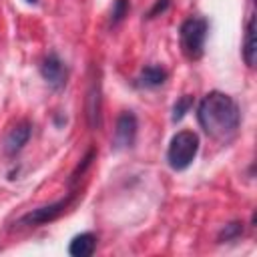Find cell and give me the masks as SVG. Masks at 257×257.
Segmentation results:
<instances>
[{
    "label": "cell",
    "instance_id": "obj_6",
    "mask_svg": "<svg viewBox=\"0 0 257 257\" xmlns=\"http://www.w3.org/2000/svg\"><path fill=\"white\" fill-rule=\"evenodd\" d=\"M40 74L46 80V84L52 90H60L66 86V78H68V68L64 64V60L56 54V52H48L40 64Z\"/></svg>",
    "mask_w": 257,
    "mask_h": 257
},
{
    "label": "cell",
    "instance_id": "obj_7",
    "mask_svg": "<svg viewBox=\"0 0 257 257\" xmlns=\"http://www.w3.org/2000/svg\"><path fill=\"white\" fill-rule=\"evenodd\" d=\"M94 66H92V78L86 90V120L92 131H98L102 126V96H100V76H94Z\"/></svg>",
    "mask_w": 257,
    "mask_h": 257
},
{
    "label": "cell",
    "instance_id": "obj_8",
    "mask_svg": "<svg viewBox=\"0 0 257 257\" xmlns=\"http://www.w3.org/2000/svg\"><path fill=\"white\" fill-rule=\"evenodd\" d=\"M30 135H32V124H30V120H20V122H16V124L8 131V135H6V139H4V153H6L8 157H16V155L24 149V145L30 141Z\"/></svg>",
    "mask_w": 257,
    "mask_h": 257
},
{
    "label": "cell",
    "instance_id": "obj_14",
    "mask_svg": "<svg viewBox=\"0 0 257 257\" xmlns=\"http://www.w3.org/2000/svg\"><path fill=\"white\" fill-rule=\"evenodd\" d=\"M241 235H243V223H241V221H233V223H229V225H225V227H223V231L219 233L217 241H219V243L235 241V239H237V237H241Z\"/></svg>",
    "mask_w": 257,
    "mask_h": 257
},
{
    "label": "cell",
    "instance_id": "obj_2",
    "mask_svg": "<svg viewBox=\"0 0 257 257\" xmlns=\"http://www.w3.org/2000/svg\"><path fill=\"white\" fill-rule=\"evenodd\" d=\"M207 32H209V22L201 16H191L181 24L179 42H181V52L185 54L187 60L195 62L203 58Z\"/></svg>",
    "mask_w": 257,
    "mask_h": 257
},
{
    "label": "cell",
    "instance_id": "obj_17",
    "mask_svg": "<svg viewBox=\"0 0 257 257\" xmlns=\"http://www.w3.org/2000/svg\"><path fill=\"white\" fill-rule=\"evenodd\" d=\"M26 2H28V4H36L38 0H26Z\"/></svg>",
    "mask_w": 257,
    "mask_h": 257
},
{
    "label": "cell",
    "instance_id": "obj_16",
    "mask_svg": "<svg viewBox=\"0 0 257 257\" xmlns=\"http://www.w3.org/2000/svg\"><path fill=\"white\" fill-rule=\"evenodd\" d=\"M169 6H171V0H155V4L151 6V10L147 12V18L151 20V18H157V16L165 14L169 10Z\"/></svg>",
    "mask_w": 257,
    "mask_h": 257
},
{
    "label": "cell",
    "instance_id": "obj_10",
    "mask_svg": "<svg viewBox=\"0 0 257 257\" xmlns=\"http://www.w3.org/2000/svg\"><path fill=\"white\" fill-rule=\"evenodd\" d=\"M243 60L249 68L257 62V38H255V16H249L245 28V42H243Z\"/></svg>",
    "mask_w": 257,
    "mask_h": 257
},
{
    "label": "cell",
    "instance_id": "obj_15",
    "mask_svg": "<svg viewBox=\"0 0 257 257\" xmlns=\"http://www.w3.org/2000/svg\"><path fill=\"white\" fill-rule=\"evenodd\" d=\"M131 10V2L128 0H114L112 2V10H110V24L116 26L124 20V16Z\"/></svg>",
    "mask_w": 257,
    "mask_h": 257
},
{
    "label": "cell",
    "instance_id": "obj_12",
    "mask_svg": "<svg viewBox=\"0 0 257 257\" xmlns=\"http://www.w3.org/2000/svg\"><path fill=\"white\" fill-rule=\"evenodd\" d=\"M94 159H96V151H94V149H90V151L82 157V161L76 165V169L70 173V177H68V187H74V185L80 181V177L90 169V165H92V161H94Z\"/></svg>",
    "mask_w": 257,
    "mask_h": 257
},
{
    "label": "cell",
    "instance_id": "obj_11",
    "mask_svg": "<svg viewBox=\"0 0 257 257\" xmlns=\"http://www.w3.org/2000/svg\"><path fill=\"white\" fill-rule=\"evenodd\" d=\"M169 72L163 68V66H157V64H149L141 70L139 74V84L145 86V88H157L161 84H165Z\"/></svg>",
    "mask_w": 257,
    "mask_h": 257
},
{
    "label": "cell",
    "instance_id": "obj_4",
    "mask_svg": "<svg viewBox=\"0 0 257 257\" xmlns=\"http://www.w3.org/2000/svg\"><path fill=\"white\" fill-rule=\"evenodd\" d=\"M74 197H76V191H70L66 197H62V199H58V201H54L50 205H42V207H36L32 211L24 213L14 225H18V227H38V225L52 223V221H56L60 215H64L68 211V207L72 205Z\"/></svg>",
    "mask_w": 257,
    "mask_h": 257
},
{
    "label": "cell",
    "instance_id": "obj_5",
    "mask_svg": "<svg viewBox=\"0 0 257 257\" xmlns=\"http://www.w3.org/2000/svg\"><path fill=\"white\" fill-rule=\"evenodd\" d=\"M137 131H139L137 114H135L133 110H122V112L116 116L112 147H114L116 151L133 147V145H135V139H137Z\"/></svg>",
    "mask_w": 257,
    "mask_h": 257
},
{
    "label": "cell",
    "instance_id": "obj_13",
    "mask_svg": "<svg viewBox=\"0 0 257 257\" xmlns=\"http://www.w3.org/2000/svg\"><path fill=\"white\" fill-rule=\"evenodd\" d=\"M193 102H195L193 94H183L181 98H177V102L173 104V114H171V120H173V122L183 120V116H185V114L191 110Z\"/></svg>",
    "mask_w": 257,
    "mask_h": 257
},
{
    "label": "cell",
    "instance_id": "obj_9",
    "mask_svg": "<svg viewBox=\"0 0 257 257\" xmlns=\"http://www.w3.org/2000/svg\"><path fill=\"white\" fill-rule=\"evenodd\" d=\"M96 249V235L92 233H80L76 237H72L70 245H68V253L72 257H90Z\"/></svg>",
    "mask_w": 257,
    "mask_h": 257
},
{
    "label": "cell",
    "instance_id": "obj_3",
    "mask_svg": "<svg viewBox=\"0 0 257 257\" xmlns=\"http://www.w3.org/2000/svg\"><path fill=\"white\" fill-rule=\"evenodd\" d=\"M199 135L193 131H179L173 135L167 149V163L173 171H185L191 167L199 153Z\"/></svg>",
    "mask_w": 257,
    "mask_h": 257
},
{
    "label": "cell",
    "instance_id": "obj_1",
    "mask_svg": "<svg viewBox=\"0 0 257 257\" xmlns=\"http://www.w3.org/2000/svg\"><path fill=\"white\" fill-rule=\"evenodd\" d=\"M197 120L211 139L227 143L239 131L241 110L233 96L221 90H211L201 98L197 106Z\"/></svg>",
    "mask_w": 257,
    "mask_h": 257
}]
</instances>
